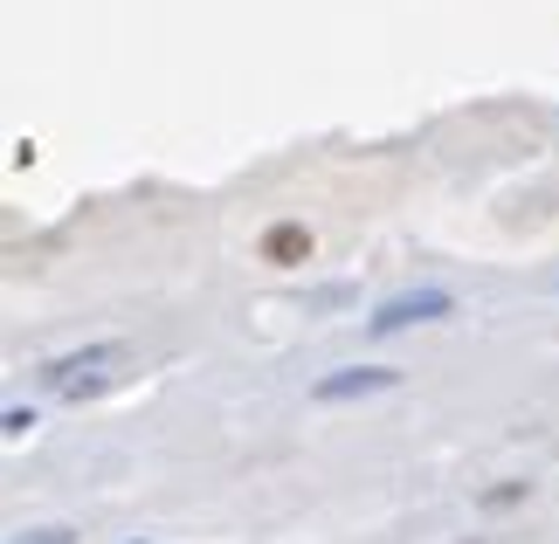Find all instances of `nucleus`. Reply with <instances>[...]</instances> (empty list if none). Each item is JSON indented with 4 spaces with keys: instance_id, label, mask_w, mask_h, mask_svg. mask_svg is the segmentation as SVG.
I'll return each instance as SVG.
<instances>
[{
    "instance_id": "nucleus-1",
    "label": "nucleus",
    "mask_w": 559,
    "mask_h": 544,
    "mask_svg": "<svg viewBox=\"0 0 559 544\" xmlns=\"http://www.w3.org/2000/svg\"><path fill=\"white\" fill-rule=\"evenodd\" d=\"M124 365H132V352H124V344H91V352L56 359L49 373H41V386H49V394H62V400H83V394H104V386H118Z\"/></svg>"
},
{
    "instance_id": "nucleus-2",
    "label": "nucleus",
    "mask_w": 559,
    "mask_h": 544,
    "mask_svg": "<svg viewBox=\"0 0 559 544\" xmlns=\"http://www.w3.org/2000/svg\"><path fill=\"white\" fill-rule=\"evenodd\" d=\"M449 311H456L449 290H407V297H386L367 324L373 331H401V324H428V317H449Z\"/></svg>"
},
{
    "instance_id": "nucleus-3",
    "label": "nucleus",
    "mask_w": 559,
    "mask_h": 544,
    "mask_svg": "<svg viewBox=\"0 0 559 544\" xmlns=\"http://www.w3.org/2000/svg\"><path fill=\"white\" fill-rule=\"evenodd\" d=\"M386 386H394V373H380V365H353V373L318 379L311 394H318V400H359V394H386Z\"/></svg>"
},
{
    "instance_id": "nucleus-4",
    "label": "nucleus",
    "mask_w": 559,
    "mask_h": 544,
    "mask_svg": "<svg viewBox=\"0 0 559 544\" xmlns=\"http://www.w3.org/2000/svg\"><path fill=\"white\" fill-rule=\"evenodd\" d=\"M263 255H270V263H305V255H311V228H297V221H284V228H270L263 234Z\"/></svg>"
},
{
    "instance_id": "nucleus-5",
    "label": "nucleus",
    "mask_w": 559,
    "mask_h": 544,
    "mask_svg": "<svg viewBox=\"0 0 559 544\" xmlns=\"http://www.w3.org/2000/svg\"><path fill=\"white\" fill-rule=\"evenodd\" d=\"M21 544H70V531H28Z\"/></svg>"
}]
</instances>
